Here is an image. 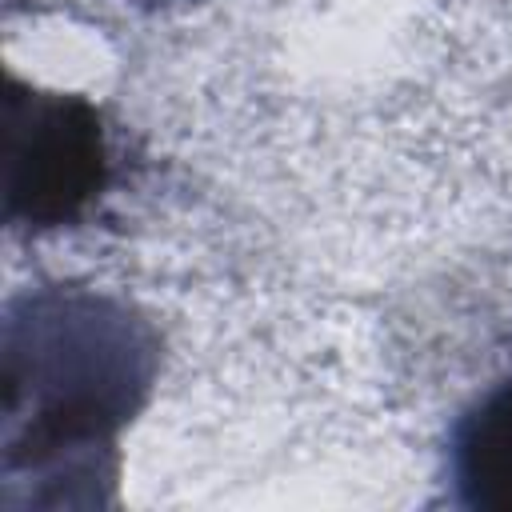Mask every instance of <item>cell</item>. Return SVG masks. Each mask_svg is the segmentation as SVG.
<instances>
[{"label": "cell", "instance_id": "cell-1", "mask_svg": "<svg viewBox=\"0 0 512 512\" xmlns=\"http://www.w3.org/2000/svg\"><path fill=\"white\" fill-rule=\"evenodd\" d=\"M100 180V132L76 100H32L8 116V208L28 220L72 216Z\"/></svg>", "mask_w": 512, "mask_h": 512}, {"label": "cell", "instance_id": "cell-2", "mask_svg": "<svg viewBox=\"0 0 512 512\" xmlns=\"http://www.w3.org/2000/svg\"><path fill=\"white\" fill-rule=\"evenodd\" d=\"M468 464L488 500L512 504V392L492 400L468 440Z\"/></svg>", "mask_w": 512, "mask_h": 512}]
</instances>
